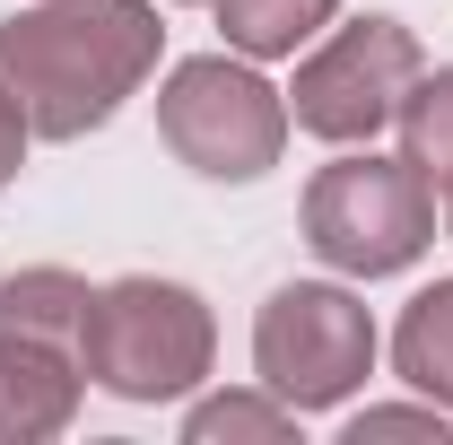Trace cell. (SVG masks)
<instances>
[{
  "mask_svg": "<svg viewBox=\"0 0 453 445\" xmlns=\"http://www.w3.org/2000/svg\"><path fill=\"white\" fill-rule=\"evenodd\" d=\"M296 437V410H288L280 393H210V402H192L183 410V445H280Z\"/></svg>",
  "mask_w": 453,
  "mask_h": 445,
  "instance_id": "obj_12",
  "label": "cell"
},
{
  "mask_svg": "<svg viewBox=\"0 0 453 445\" xmlns=\"http://www.w3.org/2000/svg\"><path fill=\"white\" fill-rule=\"evenodd\" d=\"M445 201H453V192H445ZM445 227H453V210H445Z\"/></svg>",
  "mask_w": 453,
  "mask_h": 445,
  "instance_id": "obj_16",
  "label": "cell"
},
{
  "mask_svg": "<svg viewBox=\"0 0 453 445\" xmlns=\"http://www.w3.org/2000/svg\"><path fill=\"white\" fill-rule=\"evenodd\" d=\"M219 358V324L201 306V288L157 271H122L88 306V385L113 402H183Z\"/></svg>",
  "mask_w": 453,
  "mask_h": 445,
  "instance_id": "obj_2",
  "label": "cell"
},
{
  "mask_svg": "<svg viewBox=\"0 0 453 445\" xmlns=\"http://www.w3.org/2000/svg\"><path fill=\"white\" fill-rule=\"evenodd\" d=\"M88 306H96V288L79 271H61V262L0 279V324L27 340H53V349H79V358H88Z\"/></svg>",
  "mask_w": 453,
  "mask_h": 445,
  "instance_id": "obj_8",
  "label": "cell"
},
{
  "mask_svg": "<svg viewBox=\"0 0 453 445\" xmlns=\"http://www.w3.org/2000/svg\"><path fill=\"white\" fill-rule=\"evenodd\" d=\"M157 44V0H35L0 18V88L35 140H88L122 113V97H140Z\"/></svg>",
  "mask_w": 453,
  "mask_h": 445,
  "instance_id": "obj_1",
  "label": "cell"
},
{
  "mask_svg": "<svg viewBox=\"0 0 453 445\" xmlns=\"http://www.w3.org/2000/svg\"><path fill=\"white\" fill-rule=\"evenodd\" d=\"M157 140L201 183H262L288 149V97L253 61H226V53L174 61L157 88Z\"/></svg>",
  "mask_w": 453,
  "mask_h": 445,
  "instance_id": "obj_3",
  "label": "cell"
},
{
  "mask_svg": "<svg viewBox=\"0 0 453 445\" xmlns=\"http://www.w3.org/2000/svg\"><path fill=\"white\" fill-rule=\"evenodd\" d=\"M418 70H427V53H418V35L401 18H349L340 35H323L314 53L296 61L288 122L314 131V140H332V149H366L401 113Z\"/></svg>",
  "mask_w": 453,
  "mask_h": 445,
  "instance_id": "obj_6",
  "label": "cell"
},
{
  "mask_svg": "<svg viewBox=\"0 0 453 445\" xmlns=\"http://www.w3.org/2000/svg\"><path fill=\"white\" fill-rule=\"evenodd\" d=\"M253 376L280 393L288 410H340L375 376V315L340 279H288L253 315Z\"/></svg>",
  "mask_w": 453,
  "mask_h": 445,
  "instance_id": "obj_5",
  "label": "cell"
},
{
  "mask_svg": "<svg viewBox=\"0 0 453 445\" xmlns=\"http://www.w3.org/2000/svg\"><path fill=\"white\" fill-rule=\"evenodd\" d=\"M393 367H401V385H410V393H427V402H445V410H453V279L418 288V297L401 306Z\"/></svg>",
  "mask_w": 453,
  "mask_h": 445,
  "instance_id": "obj_9",
  "label": "cell"
},
{
  "mask_svg": "<svg viewBox=\"0 0 453 445\" xmlns=\"http://www.w3.org/2000/svg\"><path fill=\"white\" fill-rule=\"evenodd\" d=\"M210 9L244 61H296V44H314L340 18V0H210Z\"/></svg>",
  "mask_w": 453,
  "mask_h": 445,
  "instance_id": "obj_10",
  "label": "cell"
},
{
  "mask_svg": "<svg viewBox=\"0 0 453 445\" xmlns=\"http://www.w3.org/2000/svg\"><path fill=\"white\" fill-rule=\"evenodd\" d=\"M305 245L340 279H393L436 245V192L418 183L410 158L349 149L305 183Z\"/></svg>",
  "mask_w": 453,
  "mask_h": 445,
  "instance_id": "obj_4",
  "label": "cell"
},
{
  "mask_svg": "<svg viewBox=\"0 0 453 445\" xmlns=\"http://www.w3.org/2000/svg\"><path fill=\"white\" fill-rule=\"evenodd\" d=\"M174 9H210V0H174Z\"/></svg>",
  "mask_w": 453,
  "mask_h": 445,
  "instance_id": "obj_15",
  "label": "cell"
},
{
  "mask_svg": "<svg viewBox=\"0 0 453 445\" xmlns=\"http://www.w3.org/2000/svg\"><path fill=\"white\" fill-rule=\"evenodd\" d=\"M401 158L418 167L427 192H453V61L445 70H418L410 97H401Z\"/></svg>",
  "mask_w": 453,
  "mask_h": 445,
  "instance_id": "obj_11",
  "label": "cell"
},
{
  "mask_svg": "<svg viewBox=\"0 0 453 445\" xmlns=\"http://www.w3.org/2000/svg\"><path fill=\"white\" fill-rule=\"evenodd\" d=\"M340 437H349V445H375V437H436V445H445L453 437V410L418 393V402H393V410H357Z\"/></svg>",
  "mask_w": 453,
  "mask_h": 445,
  "instance_id": "obj_13",
  "label": "cell"
},
{
  "mask_svg": "<svg viewBox=\"0 0 453 445\" xmlns=\"http://www.w3.org/2000/svg\"><path fill=\"white\" fill-rule=\"evenodd\" d=\"M27 140H35V131H27V113H18L9 88H0V192L18 183V167H27Z\"/></svg>",
  "mask_w": 453,
  "mask_h": 445,
  "instance_id": "obj_14",
  "label": "cell"
},
{
  "mask_svg": "<svg viewBox=\"0 0 453 445\" xmlns=\"http://www.w3.org/2000/svg\"><path fill=\"white\" fill-rule=\"evenodd\" d=\"M79 385H88L79 349H53V340H27L0 324V445H53L79 419Z\"/></svg>",
  "mask_w": 453,
  "mask_h": 445,
  "instance_id": "obj_7",
  "label": "cell"
}]
</instances>
